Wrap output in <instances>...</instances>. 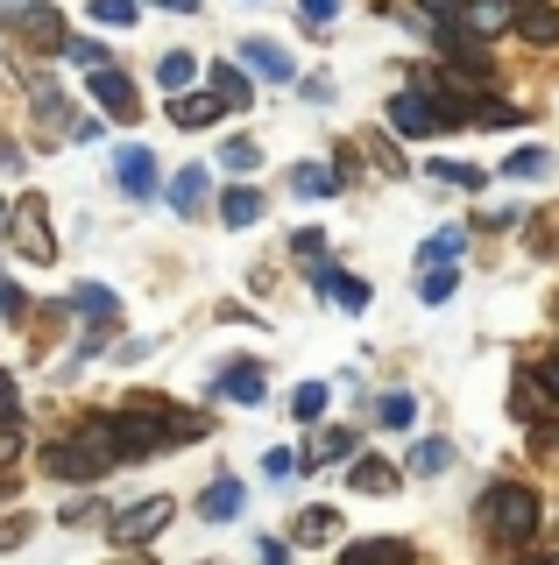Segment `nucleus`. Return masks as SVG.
Segmentation results:
<instances>
[{"mask_svg": "<svg viewBox=\"0 0 559 565\" xmlns=\"http://www.w3.org/2000/svg\"><path fill=\"white\" fill-rule=\"evenodd\" d=\"M291 255H298L305 269H319V262H326V234H319V226H298V234H291Z\"/></svg>", "mask_w": 559, "mask_h": 565, "instance_id": "38", "label": "nucleus"}, {"mask_svg": "<svg viewBox=\"0 0 559 565\" xmlns=\"http://www.w3.org/2000/svg\"><path fill=\"white\" fill-rule=\"evenodd\" d=\"M107 438H114V459H156L170 438H199V417L170 411V403H128V411L107 417Z\"/></svg>", "mask_w": 559, "mask_h": 565, "instance_id": "1", "label": "nucleus"}, {"mask_svg": "<svg viewBox=\"0 0 559 565\" xmlns=\"http://www.w3.org/2000/svg\"><path fill=\"white\" fill-rule=\"evenodd\" d=\"M170 120H178L184 135H199V128H213V120H220V99L213 93H178V99H170Z\"/></svg>", "mask_w": 559, "mask_h": 565, "instance_id": "22", "label": "nucleus"}, {"mask_svg": "<svg viewBox=\"0 0 559 565\" xmlns=\"http://www.w3.org/2000/svg\"><path fill=\"white\" fill-rule=\"evenodd\" d=\"M255 163H262V149H255L249 135H234V141H220V163H213V170H226V177H249Z\"/></svg>", "mask_w": 559, "mask_h": 565, "instance_id": "32", "label": "nucleus"}, {"mask_svg": "<svg viewBox=\"0 0 559 565\" xmlns=\"http://www.w3.org/2000/svg\"><path fill=\"white\" fill-rule=\"evenodd\" d=\"M432 177H440V184H453V191H482V184H488V170H482V163H461V156H440V163H432Z\"/></svg>", "mask_w": 559, "mask_h": 565, "instance_id": "30", "label": "nucleus"}, {"mask_svg": "<svg viewBox=\"0 0 559 565\" xmlns=\"http://www.w3.org/2000/svg\"><path fill=\"white\" fill-rule=\"evenodd\" d=\"M453 467V438H425V446L411 452V473L418 481H432V473H446Z\"/></svg>", "mask_w": 559, "mask_h": 565, "instance_id": "33", "label": "nucleus"}, {"mask_svg": "<svg viewBox=\"0 0 559 565\" xmlns=\"http://www.w3.org/2000/svg\"><path fill=\"white\" fill-rule=\"evenodd\" d=\"M326 537H340V509L305 502V516H298V530H291V544H326Z\"/></svg>", "mask_w": 559, "mask_h": 565, "instance_id": "26", "label": "nucleus"}, {"mask_svg": "<svg viewBox=\"0 0 559 565\" xmlns=\"http://www.w3.org/2000/svg\"><path fill=\"white\" fill-rule=\"evenodd\" d=\"M531 50H552L559 43V0H517V22H510Z\"/></svg>", "mask_w": 559, "mask_h": 565, "instance_id": "14", "label": "nucleus"}, {"mask_svg": "<svg viewBox=\"0 0 559 565\" xmlns=\"http://www.w3.org/2000/svg\"><path fill=\"white\" fill-rule=\"evenodd\" d=\"M467 120H475V128H524V120H531V114H517V106L510 99H475V106H467Z\"/></svg>", "mask_w": 559, "mask_h": 565, "instance_id": "29", "label": "nucleus"}, {"mask_svg": "<svg viewBox=\"0 0 559 565\" xmlns=\"http://www.w3.org/2000/svg\"><path fill=\"white\" fill-rule=\"evenodd\" d=\"M418 14L440 29V22H453V14H461V0H418Z\"/></svg>", "mask_w": 559, "mask_h": 565, "instance_id": "45", "label": "nucleus"}, {"mask_svg": "<svg viewBox=\"0 0 559 565\" xmlns=\"http://www.w3.org/2000/svg\"><path fill=\"white\" fill-rule=\"evenodd\" d=\"M552 163H546V149H517L510 163H503V177H517V184H531V177H546Z\"/></svg>", "mask_w": 559, "mask_h": 565, "instance_id": "39", "label": "nucleus"}, {"mask_svg": "<svg viewBox=\"0 0 559 565\" xmlns=\"http://www.w3.org/2000/svg\"><path fill=\"white\" fill-rule=\"evenodd\" d=\"M170 516H178V502H170V494H143V502H128V509H114V516H107V544H120V552H143L156 530H170Z\"/></svg>", "mask_w": 559, "mask_h": 565, "instance_id": "4", "label": "nucleus"}, {"mask_svg": "<svg viewBox=\"0 0 559 565\" xmlns=\"http://www.w3.org/2000/svg\"><path fill=\"white\" fill-rule=\"evenodd\" d=\"M418 552L404 537H361V544H347L340 552V565H411Z\"/></svg>", "mask_w": 559, "mask_h": 565, "instance_id": "19", "label": "nucleus"}, {"mask_svg": "<svg viewBox=\"0 0 559 565\" xmlns=\"http://www.w3.org/2000/svg\"><path fill=\"white\" fill-rule=\"evenodd\" d=\"M517 396H510V411L524 417V424H546V417H559V403H552V388H546V375L538 367H517Z\"/></svg>", "mask_w": 559, "mask_h": 565, "instance_id": "15", "label": "nucleus"}, {"mask_svg": "<svg viewBox=\"0 0 559 565\" xmlns=\"http://www.w3.org/2000/svg\"><path fill=\"white\" fill-rule=\"evenodd\" d=\"M262 220V191L255 184H226L220 191V226H255Z\"/></svg>", "mask_w": 559, "mask_h": 565, "instance_id": "24", "label": "nucleus"}, {"mask_svg": "<svg viewBox=\"0 0 559 565\" xmlns=\"http://www.w3.org/2000/svg\"><path fill=\"white\" fill-rule=\"evenodd\" d=\"M128 565H149V558H128Z\"/></svg>", "mask_w": 559, "mask_h": 565, "instance_id": "53", "label": "nucleus"}, {"mask_svg": "<svg viewBox=\"0 0 559 565\" xmlns=\"http://www.w3.org/2000/svg\"><path fill=\"white\" fill-rule=\"evenodd\" d=\"M291 191H298V199H334V191H340V170H326V163H298V170H291Z\"/></svg>", "mask_w": 559, "mask_h": 565, "instance_id": "27", "label": "nucleus"}, {"mask_svg": "<svg viewBox=\"0 0 559 565\" xmlns=\"http://www.w3.org/2000/svg\"><path fill=\"white\" fill-rule=\"evenodd\" d=\"M36 120L43 128H64V120H72V99H64L57 85H36Z\"/></svg>", "mask_w": 559, "mask_h": 565, "instance_id": "36", "label": "nucleus"}, {"mask_svg": "<svg viewBox=\"0 0 559 565\" xmlns=\"http://www.w3.org/2000/svg\"><path fill=\"white\" fill-rule=\"evenodd\" d=\"M312 290L326 297V305H340V311H369V282H361L355 269H312Z\"/></svg>", "mask_w": 559, "mask_h": 565, "instance_id": "13", "label": "nucleus"}, {"mask_svg": "<svg viewBox=\"0 0 559 565\" xmlns=\"http://www.w3.org/2000/svg\"><path fill=\"white\" fill-rule=\"evenodd\" d=\"M262 565H291V537H262Z\"/></svg>", "mask_w": 559, "mask_h": 565, "instance_id": "47", "label": "nucleus"}, {"mask_svg": "<svg viewBox=\"0 0 559 565\" xmlns=\"http://www.w3.org/2000/svg\"><path fill=\"white\" fill-rule=\"evenodd\" d=\"M482 523L496 544H510V552H524V544L538 537V523H546V509H538V494L524 481H488L482 488Z\"/></svg>", "mask_w": 559, "mask_h": 565, "instance_id": "3", "label": "nucleus"}, {"mask_svg": "<svg viewBox=\"0 0 559 565\" xmlns=\"http://www.w3.org/2000/svg\"><path fill=\"white\" fill-rule=\"evenodd\" d=\"M199 516H205V523H234V516H241V481H234V473L205 481V494H199Z\"/></svg>", "mask_w": 559, "mask_h": 565, "instance_id": "21", "label": "nucleus"}, {"mask_svg": "<svg viewBox=\"0 0 559 565\" xmlns=\"http://www.w3.org/2000/svg\"><path fill=\"white\" fill-rule=\"evenodd\" d=\"M531 431H538V452H546V459H559V417H546V424H531Z\"/></svg>", "mask_w": 559, "mask_h": 565, "instance_id": "46", "label": "nucleus"}, {"mask_svg": "<svg viewBox=\"0 0 559 565\" xmlns=\"http://www.w3.org/2000/svg\"><path fill=\"white\" fill-rule=\"evenodd\" d=\"M93 22L99 29H128L135 22V0H93Z\"/></svg>", "mask_w": 559, "mask_h": 565, "instance_id": "40", "label": "nucleus"}, {"mask_svg": "<svg viewBox=\"0 0 559 565\" xmlns=\"http://www.w3.org/2000/svg\"><path fill=\"white\" fill-rule=\"evenodd\" d=\"M0 14H8V29H14V35H29L36 50H57V43H64V14L50 8V0H8Z\"/></svg>", "mask_w": 559, "mask_h": 565, "instance_id": "5", "label": "nucleus"}, {"mask_svg": "<svg viewBox=\"0 0 559 565\" xmlns=\"http://www.w3.org/2000/svg\"><path fill=\"white\" fill-rule=\"evenodd\" d=\"M107 467H120V459H114V438H107V417H85L72 438L43 446V473H50V481L85 488V481H99Z\"/></svg>", "mask_w": 559, "mask_h": 565, "instance_id": "2", "label": "nucleus"}, {"mask_svg": "<svg viewBox=\"0 0 559 565\" xmlns=\"http://www.w3.org/2000/svg\"><path fill=\"white\" fill-rule=\"evenodd\" d=\"M43 220H50V205H43V199H14V205H8L14 247H22L29 262H50V255H57V234H43Z\"/></svg>", "mask_w": 559, "mask_h": 565, "instance_id": "6", "label": "nucleus"}, {"mask_svg": "<svg viewBox=\"0 0 559 565\" xmlns=\"http://www.w3.org/2000/svg\"><path fill=\"white\" fill-rule=\"evenodd\" d=\"M0 424H14V375L0 367Z\"/></svg>", "mask_w": 559, "mask_h": 565, "instance_id": "48", "label": "nucleus"}, {"mask_svg": "<svg viewBox=\"0 0 559 565\" xmlns=\"http://www.w3.org/2000/svg\"><path fill=\"white\" fill-rule=\"evenodd\" d=\"M0 318H8V326H22V318H29V297L14 290V282H0Z\"/></svg>", "mask_w": 559, "mask_h": 565, "instance_id": "43", "label": "nucleus"}, {"mask_svg": "<svg viewBox=\"0 0 559 565\" xmlns=\"http://www.w3.org/2000/svg\"><path fill=\"white\" fill-rule=\"evenodd\" d=\"M72 311H85L99 332H107V326H120V297L107 290V282H85V290H72Z\"/></svg>", "mask_w": 559, "mask_h": 565, "instance_id": "23", "label": "nucleus"}, {"mask_svg": "<svg viewBox=\"0 0 559 565\" xmlns=\"http://www.w3.org/2000/svg\"><path fill=\"white\" fill-rule=\"evenodd\" d=\"M262 473H270V481H291V473H298V452H291V446H270V452H262Z\"/></svg>", "mask_w": 559, "mask_h": 565, "instance_id": "41", "label": "nucleus"}, {"mask_svg": "<svg viewBox=\"0 0 559 565\" xmlns=\"http://www.w3.org/2000/svg\"><path fill=\"white\" fill-rule=\"evenodd\" d=\"M453 290H461V276H453V262H440V269H425V276H418V297H425V305H446Z\"/></svg>", "mask_w": 559, "mask_h": 565, "instance_id": "34", "label": "nucleus"}, {"mask_svg": "<svg viewBox=\"0 0 559 565\" xmlns=\"http://www.w3.org/2000/svg\"><path fill=\"white\" fill-rule=\"evenodd\" d=\"M376 417L390 424V431H411V417H418V396H404V388H390V396L376 403Z\"/></svg>", "mask_w": 559, "mask_h": 565, "instance_id": "35", "label": "nucleus"}, {"mask_svg": "<svg viewBox=\"0 0 559 565\" xmlns=\"http://www.w3.org/2000/svg\"><path fill=\"white\" fill-rule=\"evenodd\" d=\"M57 50H64L72 64H85V71H93V64H114V57H107V43H93V35H64Z\"/></svg>", "mask_w": 559, "mask_h": 565, "instance_id": "37", "label": "nucleus"}, {"mask_svg": "<svg viewBox=\"0 0 559 565\" xmlns=\"http://www.w3.org/2000/svg\"><path fill=\"white\" fill-rule=\"evenodd\" d=\"M390 128L397 135H440V99L418 93V85H411V93H397L390 99Z\"/></svg>", "mask_w": 559, "mask_h": 565, "instance_id": "10", "label": "nucleus"}, {"mask_svg": "<svg viewBox=\"0 0 559 565\" xmlns=\"http://www.w3.org/2000/svg\"><path fill=\"white\" fill-rule=\"evenodd\" d=\"M326 396H334L326 382H298V388H291V417H298V424H319L326 417Z\"/></svg>", "mask_w": 559, "mask_h": 565, "instance_id": "31", "label": "nucleus"}, {"mask_svg": "<svg viewBox=\"0 0 559 565\" xmlns=\"http://www.w3.org/2000/svg\"><path fill=\"white\" fill-rule=\"evenodd\" d=\"M241 71H249V78L298 85V57H291V50L276 43V35H249V43H241Z\"/></svg>", "mask_w": 559, "mask_h": 565, "instance_id": "7", "label": "nucleus"}, {"mask_svg": "<svg viewBox=\"0 0 559 565\" xmlns=\"http://www.w3.org/2000/svg\"><path fill=\"white\" fill-rule=\"evenodd\" d=\"M467 247V226H446V234H432L425 247H418V269H440V262H461Z\"/></svg>", "mask_w": 559, "mask_h": 565, "instance_id": "28", "label": "nucleus"}, {"mask_svg": "<svg viewBox=\"0 0 559 565\" xmlns=\"http://www.w3.org/2000/svg\"><path fill=\"white\" fill-rule=\"evenodd\" d=\"M517 565H559V558H531V552H524V558H517Z\"/></svg>", "mask_w": 559, "mask_h": 565, "instance_id": "51", "label": "nucleus"}, {"mask_svg": "<svg viewBox=\"0 0 559 565\" xmlns=\"http://www.w3.org/2000/svg\"><path fill=\"white\" fill-rule=\"evenodd\" d=\"M149 8H164V14H199V0H149Z\"/></svg>", "mask_w": 559, "mask_h": 565, "instance_id": "50", "label": "nucleus"}, {"mask_svg": "<svg viewBox=\"0 0 559 565\" xmlns=\"http://www.w3.org/2000/svg\"><path fill=\"white\" fill-rule=\"evenodd\" d=\"M93 99L107 106V120H143V99H135V85H128L120 64H93Z\"/></svg>", "mask_w": 559, "mask_h": 565, "instance_id": "8", "label": "nucleus"}, {"mask_svg": "<svg viewBox=\"0 0 559 565\" xmlns=\"http://www.w3.org/2000/svg\"><path fill=\"white\" fill-rule=\"evenodd\" d=\"M114 184L128 191V199H156V191H164V177H156V156L128 141V149L114 156Z\"/></svg>", "mask_w": 559, "mask_h": 565, "instance_id": "9", "label": "nucleus"}, {"mask_svg": "<svg viewBox=\"0 0 559 565\" xmlns=\"http://www.w3.org/2000/svg\"><path fill=\"white\" fill-rule=\"evenodd\" d=\"M453 22L475 35V43H488V35H503V29L517 22V0H461V14H453Z\"/></svg>", "mask_w": 559, "mask_h": 565, "instance_id": "12", "label": "nucleus"}, {"mask_svg": "<svg viewBox=\"0 0 559 565\" xmlns=\"http://www.w3.org/2000/svg\"><path fill=\"white\" fill-rule=\"evenodd\" d=\"M205 191H213V163H184L178 177H170V212H178V220H199L205 212Z\"/></svg>", "mask_w": 559, "mask_h": 565, "instance_id": "11", "label": "nucleus"}, {"mask_svg": "<svg viewBox=\"0 0 559 565\" xmlns=\"http://www.w3.org/2000/svg\"><path fill=\"white\" fill-rule=\"evenodd\" d=\"M355 452H361V431H355V424H334V431H319V446H312V452H298V473L334 467V459H355Z\"/></svg>", "mask_w": 559, "mask_h": 565, "instance_id": "17", "label": "nucleus"}, {"mask_svg": "<svg viewBox=\"0 0 559 565\" xmlns=\"http://www.w3.org/2000/svg\"><path fill=\"white\" fill-rule=\"evenodd\" d=\"M397 481H404V467H390L382 452H369V459H355V467H347V488H361V494H390Z\"/></svg>", "mask_w": 559, "mask_h": 565, "instance_id": "20", "label": "nucleus"}, {"mask_svg": "<svg viewBox=\"0 0 559 565\" xmlns=\"http://www.w3.org/2000/svg\"><path fill=\"white\" fill-rule=\"evenodd\" d=\"M29 530H36V516H8V523H0V552H14Z\"/></svg>", "mask_w": 559, "mask_h": 565, "instance_id": "44", "label": "nucleus"}, {"mask_svg": "<svg viewBox=\"0 0 559 565\" xmlns=\"http://www.w3.org/2000/svg\"><path fill=\"white\" fill-rule=\"evenodd\" d=\"M298 14H305V29H334L340 22V0H298Z\"/></svg>", "mask_w": 559, "mask_h": 565, "instance_id": "42", "label": "nucleus"}, {"mask_svg": "<svg viewBox=\"0 0 559 565\" xmlns=\"http://www.w3.org/2000/svg\"><path fill=\"white\" fill-rule=\"evenodd\" d=\"M552 367H559V347H552Z\"/></svg>", "mask_w": 559, "mask_h": 565, "instance_id": "52", "label": "nucleus"}, {"mask_svg": "<svg viewBox=\"0 0 559 565\" xmlns=\"http://www.w3.org/2000/svg\"><path fill=\"white\" fill-rule=\"evenodd\" d=\"M191 78H199V64H191V50H164V57H156V85H164V99L191 93Z\"/></svg>", "mask_w": 559, "mask_h": 565, "instance_id": "25", "label": "nucleus"}, {"mask_svg": "<svg viewBox=\"0 0 559 565\" xmlns=\"http://www.w3.org/2000/svg\"><path fill=\"white\" fill-rule=\"evenodd\" d=\"M14 452H22V431H14V424H0V467H8Z\"/></svg>", "mask_w": 559, "mask_h": 565, "instance_id": "49", "label": "nucleus"}, {"mask_svg": "<svg viewBox=\"0 0 559 565\" xmlns=\"http://www.w3.org/2000/svg\"><path fill=\"white\" fill-rule=\"evenodd\" d=\"M213 388H220L226 403H241V411H255V403H270V396H262V367H255V361H226L220 375H213Z\"/></svg>", "mask_w": 559, "mask_h": 565, "instance_id": "16", "label": "nucleus"}, {"mask_svg": "<svg viewBox=\"0 0 559 565\" xmlns=\"http://www.w3.org/2000/svg\"><path fill=\"white\" fill-rule=\"evenodd\" d=\"M205 93H213L226 114H249L255 85H249V71H241V64H213V71H205Z\"/></svg>", "mask_w": 559, "mask_h": 565, "instance_id": "18", "label": "nucleus"}]
</instances>
